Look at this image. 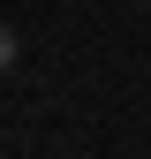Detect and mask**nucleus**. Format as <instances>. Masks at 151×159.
I'll return each mask as SVG.
<instances>
[{"instance_id":"f257e3e1","label":"nucleus","mask_w":151,"mask_h":159,"mask_svg":"<svg viewBox=\"0 0 151 159\" xmlns=\"http://www.w3.org/2000/svg\"><path fill=\"white\" fill-rule=\"evenodd\" d=\"M8 61H15V30L0 23V68H8Z\"/></svg>"}]
</instances>
